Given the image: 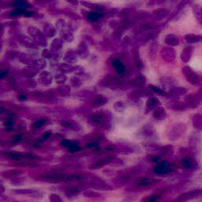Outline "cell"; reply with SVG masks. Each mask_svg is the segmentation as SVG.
I'll return each mask as SVG.
<instances>
[{"mask_svg": "<svg viewBox=\"0 0 202 202\" xmlns=\"http://www.w3.org/2000/svg\"><path fill=\"white\" fill-rule=\"evenodd\" d=\"M41 178L45 181L51 182H73L78 181L83 178L81 174H65L60 173H52L41 176Z\"/></svg>", "mask_w": 202, "mask_h": 202, "instance_id": "obj_1", "label": "cell"}, {"mask_svg": "<svg viewBox=\"0 0 202 202\" xmlns=\"http://www.w3.org/2000/svg\"><path fill=\"white\" fill-rule=\"evenodd\" d=\"M153 170L157 174H166L172 170V166L167 162H160L155 166Z\"/></svg>", "mask_w": 202, "mask_h": 202, "instance_id": "obj_2", "label": "cell"}, {"mask_svg": "<svg viewBox=\"0 0 202 202\" xmlns=\"http://www.w3.org/2000/svg\"><path fill=\"white\" fill-rule=\"evenodd\" d=\"M159 180L155 179V178H141V179H140L137 182V185L138 187H141V188H148V187H151V186H153L156 184H157Z\"/></svg>", "mask_w": 202, "mask_h": 202, "instance_id": "obj_3", "label": "cell"}, {"mask_svg": "<svg viewBox=\"0 0 202 202\" xmlns=\"http://www.w3.org/2000/svg\"><path fill=\"white\" fill-rule=\"evenodd\" d=\"M2 154L6 157L7 159H9V160H14V161L16 162H19V161H22L24 160V155L21 154V153H14V152H5Z\"/></svg>", "mask_w": 202, "mask_h": 202, "instance_id": "obj_4", "label": "cell"}, {"mask_svg": "<svg viewBox=\"0 0 202 202\" xmlns=\"http://www.w3.org/2000/svg\"><path fill=\"white\" fill-rule=\"evenodd\" d=\"M113 157H111V156L103 157V158L100 159V160H98L97 161H96L95 163L92 165V168H99V167H103V166H104L105 164H107L108 163H110Z\"/></svg>", "mask_w": 202, "mask_h": 202, "instance_id": "obj_5", "label": "cell"}, {"mask_svg": "<svg viewBox=\"0 0 202 202\" xmlns=\"http://www.w3.org/2000/svg\"><path fill=\"white\" fill-rule=\"evenodd\" d=\"M111 65H112L113 68L115 70V71L118 73V74H122L123 73L125 72V67H124L123 63L120 61V60L118 59L113 60L112 62H111Z\"/></svg>", "mask_w": 202, "mask_h": 202, "instance_id": "obj_6", "label": "cell"}, {"mask_svg": "<svg viewBox=\"0 0 202 202\" xmlns=\"http://www.w3.org/2000/svg\"><path fill=\"white\" fill-rule=\"evenodd\" d=\"M186 69H187V70L186 71V74L187 75L186 77H187L188 81H190L192 84H197L199 81L198 76H197L195 73H193V71H191V69L188 68V67H186Z\"/></svg>", "mask_w": 202, "mask_h": 202, "instance_id": "obj_7", "label": "cell"}, {"mask_svg": "<svg viewBox=\"0 0 202 202\" xmlns=\"http://www.w3.org/2000/svg\"><path fill=\"white\" fill-rule=\"evenodd\" d=\"M14 193H18V194H24V195H28L29 197H38V196H37L38 194V192L35 191L31 189H22V190H14Z\"/></svg>", "mask_w": 202, "mask_h": 202, "instance_id": "obj_8", "label": "cell"}, {"mask_svg": "<svg viewBox=\"0 0 202 202\" xmlns=\"http://www.w3.org/2000/svg\"><path fill=\"white\" fill-rule=\"evenodd\" d=\"M199 191H190L188 192V193H186L183 195L180 196L178 197V200H179V201H186V200H190L192 198H194L195 197H197V195L198 194Z\"/></svg>", "mask_w": 202, "mask_h": 202, "instance_id": "obj_9", "label": "cell"}, {"mask_svg": "<svg viewBox=\"0 0 202 202\" xmlns=\"http://www.w3.org/2000/svg\"><path fill=\"white\" fill-rule=\"evenodd\" d=\"M193 13L197 21L202 25V7L199 5H195L193 6Z\"/></svg>", "mask_w": 202, "mask_h": 202, "instance_id": "obj_10", "label": "cell"}, {"mask_svg": "<svg viewBox=\"0 0 202 202\" xmlns=\"http://www.w3.org/2000/svg\"><path fill=\"white\" fill-rule=\"evenodd\" d=\"M185 39L189 44H195V43L199 42L202 37L199 35H195V34H189L185 37Z\"/></svg>", "mask_w": 202, "mask_h": 202, "instance_id": "obj_11", "label": "cell"}, {"mask_svg": "<svg viewBox=\"0 0 202 202\" xmlns=\"http://www.w3.org/2000/svg\"><path fill=\"white\" fill-rule=\"evenodd\" d=\"M84 197H88V198L92 199V200H100V199L103 197L102 195L100 194V193H96V192H91V191L85 192V193H84Z\"/></svg>", "mask_w": 202, "mask_h": 202, "instance_id": "obj_12", "label": "cell"}, {"mask_svg": "<svg viewBox=\"0 0 202 202\" xmlns=\"http://www.w3.org/2000/svg\"><path fill=\"white\" fill-rule=\"evenodd\" d=\"M92 121L97 125H102L104 122V118L102 114H96L92 116Z\"/></svg>", "mask_w": 202, "mask_h": 202, "instance_id": "obj_13", "label": "cell"}, {"mask_svg": "<svg viewBox=\"0 0 202 202\" xmlns=\"http://www.w3.org/2000/svg\"><path fill=\"white\" fill-rule=\"evenodd\" d=\"M182 164H183V166L185 167V168H187V169L191 168V167L193 166V160H192L190 157H185V158L183 160Z\"/></svg>", "mask_w": 202, "mask_h": 202, "instance_id": "obj_14", "label": "cell"}, {"mask_svg": "<svg viewBox=\"0 0 202 202\" xmlns=\"http://www.w3.org/2000/svg\"><path fill=\"white\" fill-rule=\"evenodd\" d=\"M48 122V119L47 118H41L38 119L32 124V127L34 129H40L43 127L44 125H45L46 123Z\"/></svg>", "mask_w": 202, "mask_h": 202, "instance_id": "obj_15", "label": "cell"}, {"mask_svg": "<svg viewBox=\"0 0 202 202\" xmlns=\"http://www.w3.org/2000/svg\"><path fill=\"white\" fill-rule=\"evenodd\" d=\"M68 150L70 153H76L80 150V146L77 141H71V144L69 146Z\"/></svg>", "mask_w": 202, "mask_h": 202, "instance_id": "obj_16", "label": "cell"}, {"mask_svg": "<svg viewBox=\"0 0 202 202\" xmlns=\"http://www.w3.org/2000/svg\"><path fill=\"white\" fill-rule=\"evenodd\" d=\"M13 5L16 8H22V9H25L27 7H29L30 5L25 1H15L13 2Z\"/></svg>", "mask_w": 202, "mask_h": 202, "instance_id": "obj_17", "label": "cell"}, {"mask_svg": "<svg viewBox=\"0 0 202 202\" xmlns=\"http://www.w3.org/2000/svg\"><path fill=\"white\" fill-rule=\"evenodd\" d=\"M160 200V195H153L149 196V197H144L142 199L141 201L142 202H159Z\"/></svg>", "mask_w": 202, "mask_h": 202, "instance_id": "obj_18", "label": "cell"}, {"mask_svg": "<svg viewBox=\"0 0 202 202\" xmlns=\"http://www.w3.org/2000/svg\"><path fill=\"white\" fill-rule=\"evenodd\" d=\"M87 18L90 21H97L100 18V14L97 12H90L88 14Z\"/></svg>", "mask_w": 202, "mask_h": 202, "instance_id": "obj_19", "label": "cell"}, {"mask_svg": "<svg viewBox=\"0 0 202 202\" xmlns=\"http://www.w3.org/2000/svg\"><path fill=\"white\" fill-rule=\"evenodd\" d=\"M79 193V190L77 188H69L66 192L67 197H75Z\"/></svg>", "mask_w": 202, "mask_h": 202, "instance_id": "obj_20", "label": "cell"}, {"mask_svg": "<svg viewBox=\"0 0 202 202\" xmlns=\"http://www.w3.org/2000/svg\"><path fill=\"white\" fill-rule=\"evenodd\" d=\"M26 12V10L22 9V8H16V9L13 11L11 12V15L12 16H19V15H21V14H25V13Z\"/></svg>", "mask_w": 202, "mask_h": 202, "instance_id": "obj_21", "label": "cell"}, {"mask_svg": "<svg viewBox=\"0 0 202 202\" xmlns=\"http://www.w3.org/2000/svg\"><path fill=\"white\" fill-rule=\"evenodd\" d=\"M167 43L171 45H176L178 44V39L173 35H169L167 37Z\"/></svg>", "mask_w": 202, "mask_h": 202, "instance_id": "obj_22", "label": "cell"}, {"mask_svg": "<svg viewBox=\"0 0 202 202\" xmlns=\"http://www.w3.org/2000/svg\"><path fill=\"white\" fill-rule=\"evenodd\" d=\"M49 200L51 202H62L61 197L55 193H51L49 196Z\"/></svg>", "mask_w": 202, "mask_h": 202, "instance_id": "obj_23", "label": "cell"}, {"mask_svg": "<svg viewBox=\"0 0 202 202\" xmlns=\"http://www.w3.org/2000/svg\"><path fill=\"white\" fill-rule=\"evenodd\" d=\"M157 104V100L155 98H150L148 101V107H149L150 109L153 108L155 105Z\"/></svg>", "mask_w": 202, "mask_h": 202, "instance_id": "obj_24", "label": "cell"}, {"mask_svg": "<svg viewBox=\"0 0 202 202\" xmlns=\"http://www.w3.org/2000/svg\"><path fill=\"white\" fill-rule=\"evenodd\" d=\"M93 103L95 104H103L105 103V99L103 97H97L95 100H93Z\"/></svg>", "mask_w": 202, "mask_h": 202, "instance_id": "obj_25", "label": "cell"}, {"mask_svg": "<svg viewBox=\"0 0 202 202\" xmlns=\"http://www.w3.org/2000/svg\"><path fill=\"white\" fill-rule=\"evenodd\" d=\"M98 146V143L97 141H91V142H88L85 144V147L87 148H96Z\"/></svg>", "mask_w": 202, "mask_h": 202, "instance_id": "obj_26", "label": "cell"}, {"mask_svg": "<svg viewBox=\"0 0 202 202\" xmlns=\"http://www.w3.org/2000/svg\"><path fill=\"white\" fill-rule=\"evenodd\" d=\"M71 141H68V140H66V139H63V140H62L61 142H60V145L62 146V147H65L68 148L70 144H71Z\"/></svg>", "mask_w": 202, "mask_h": 202, "instance_id": "obj_27", "label": "cell"}, {"mask_svg": "<svg viewBox=\"0 0 202 202\" xmlns=\"http://www.w3.org/2000/svg\"><path fill=\"white\" fill-rule=\"evenodd\" d=\"M150 88H151L153 90H154V91L156 92H157V93H159V94H160V95H162V96L166 95L165 92H163V91H162V90L159 89L158 88H157V87L153 86V85H150Z\"/></svg>", "mask_w": 202, "mask_h": 202, "instance_id": "obj_28", "label": "cell"}, {"mask_svg": "<svg viewBox=\"0 0 202 202\" xmlns=\"http://www.w3.org/2000/svg\"><path fill=\"white\" fill-rule=\"evenodd\" d=\"M13 141L14 142H18L21 140V134H16V135H14L12 138Z\"/></svg>", "mask_w": 202, "mask_h": 202, "instance_id": "obj_29", "label": "cell"}, {"mask_svg": "<svg viewBox=\"0 0 202 202\" xmlns=\"http://www.w3.org/2000/svg\"><path fill=\"white\" fill-rule=\"evenodd\" d=\"M4 125L6 127H8V128H9V127H12V126L14 125V121H12L11 119H7L6 121L4 122Z\"/></svg>", "mask_w": 202, "mask_h": 202, "instance_id": "obj_30", "label": "cell"}, {"mask_svg": "<svg viewBox=\"0 0 202 202\" xmlns=\"http://www.w3.org/2000/svg\"><path fill=\"white\" fill-rule=\"evenodd\" d=\"M51 133L50 132H46V133H44V134L43 135V138L44 139H48L50 137H51Z\"/></svg>", "mask_w": 202, "mask_h": 202, "instance_id": "obj_31", "label": "cell"}, {"mask_svg": "<svg viewBox=\"0 0 202 202\" xmlns=\"http://www.w3.org/2000/svg\"><path fill=\"white\" fill-rule=\"evenodd\" d=\"M62 126H64V127H68V128H73V126L71 125V123L69 122H62Z\"/></svg>", "mask_w": 202, "mask_h": 202, "instance_id": "obj_32", "label": "cell"}, {"mask_svg": "<svg viewBox=\"0 0 202 202\" xmlns=\"http://www.w3.org/2000/svg\"><path fill=\"white\" fill-rule=\"evenodd\" d=\"M34 14V12H30V11H26V12L25 13V16H27V17H30V16H32Z\"/></svg>", "mask_w": 202, "mask_h": 202, "instance_id": "obj_33", "label": "cell"}, {"mask_svg": "<svg viewBox=\"0 0 202 202\" xmlns=\"http://www.w3.org/2000/svg\"><path fill=\"white\" fill-rule=\"evenodd\" d=\"M152 160V161H153V162H158V161H160V158L159 157H153V158L151 159Z\"/></svg>", "mask_w": 202, "mask_h": 202, "instance_id": "obj_34", "label": "cell"}, {"mask_svg": "<svg viewBox=\"0 0 202 202\" xmlns=\"http://www.w3.org/2000/svg\"><path fill=\"white\" fill-rule=\"evenodd\" d=\"M12 202H24V201H20V200H14Z\"/></svg>", "mask_w": 202, "mask_h": 202, "instance_id": "obj_35", "label": "cell"}]
</instances>
